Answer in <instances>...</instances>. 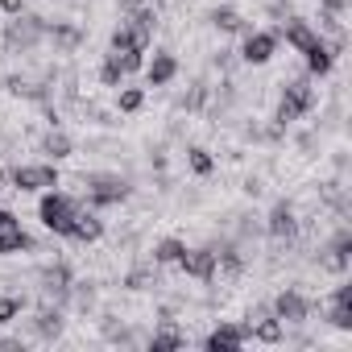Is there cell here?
<instances>
[{
  "label": "cell",
  "mask_w": 352,
  "mask_h": 352,
  "mask_svg": "<svg viewBox=\"0 0 352 352\" xmlns=\"http://www.w3.org/2000/svg\"><path fill=\"white\" fill-rule=\"evenodd\" d=\"M241 344H249V327H245V323H220V327L204 340L208 352H228V348H241Z\"/></svg>",
  "instance_id": "7c38bea8"
},
{
  "label": "cell",
  "mask_w": 352,
  "mask_h": 352,
  "mask_svg": "<svg viewBox=\"0 0 352 352\" xmlns=\"http://www.w3.org/2000/svg\"><path fill=\"white\" fill-rule=\"evenodd\" d=\"M38 290H42V302H54V307H67L71 302V265L67 261H54L38 274Z\"/></svg>",
  "instance_id": "277c9868"
},
{
  "label": "cell",
  "mask_w": 352,
  "mask_h": 352,
  "mask_svg": "<svg viewBox=\"0 0 352 352\" xmlns=\"http://www.w3.org/2000/svg\"><path fill=\"white\" fill-rule=\"evenodd\" d=\"M63 327H67V319H63V307H54V302H46V307L25 323V331H30V336H38V340H46V344H50V340H58V336H63Z\"/></svg>",
  "instance_id": "52a82bcc"
},
{
  "label": "cell",
  "mask_w": 352,
  "mask_h": 352,
  "mask_svg": "<svg viewBox=\"0 0 352 352\" xmlns=\"http://www.w3.org/2000/svg\"><path fill=\"white\" fill-rule=\"evenodd\" d=\"M323 5V13H331V17H344L348 13V0H319Z\"/></svg>",
  "instance_id": "836d02e7"
},
{
  "label": "cell",
  "mask_w": 352,
  "mask_h": 352,
  "mask_svg": "<svg viewBox=\"0 0 352 352\" xmlns=\"http://www.w3.org/2000/svg\"><path fill=\"white\" fill-rule=\"evenodd\" d=\"M265 232H270L274 241H294L298 220H294V208H290L286 199H278V204L270 208V216H265Z\"/></svg>",
  "instance_id": "9c48e42d"
},
{
  "label": "cell",
  "mask_w": 352,
  "mask_h": 352,
  "mask_svg": "<svg viewBox=\"0 0 352 352\" xmlns=\"http://www.w3.org/2000/svg\"><path fill=\"white\" fill-rule=\"evenodd\" d=\"M79 208H83V204H79L75 195L46 191V195H42V204H38V220H42L50 232L67 236V232H71V220H75V212H79Z\"/></svg>",
  "instance_id": "3957f363"
},
{
  "label": "cell",
  "mask_w": 352,
  "mask_h": 352,
  "mask_svg": "<svg viewBox=\"0 0 352 352\" xmlns=\"http://www.w3.org/2000/svg\"><path fill=\"white\" fill-rule=\"evenodd\" d=\"M174 75H179V58H174L170 50H157L153 63H145V79H149V87H166V83H174Z\"/></svg>",
  "instance_id": "9a60e30c"
},
{
  "label": "cell",
  "mask_w": 352,
  "mask_h": 352,
  "mask_svg": "<svg viewBox=\"0 0 352 352\" xmlns=\"http://www.w3.org/2000/svg\"><path fill=\"white\" fill-rule=\"evenodd\" d=\"M46 17H38V13H17L9 25H5V50L9 54H30L42 38H46Z\"/></svg>",
  "instance_id": "7a4b0ae2"
},
{
  "label": "cell",
  "mask_w": 352,
  "mask_h": 352,
  "mask_svg": "<svg viewBox=\"0 0 352 352\" xmlns=\"http://www.w3.org/2000/svg\"><path fill=\"white\" fill-rule=\"evenodd\" d=\"M116 104H120V112H137V108L145 104V91H141V87H124Z\"/></svg>",
  "instance_id": "1f68e13d"
},
{
  "label": "cell",
  "mask_w": 352,
  "mask_h": 352,
  "mask_svg": "<svg viewBox=\"0 0 352 352\" xmlns=\"http://www.w3.org/2000/svg\"><path fill=\"white\" fill-rule=\"evenodd\" d=\"M71 298H75L79 311H91L96 307V286L91 282H71Z\"/></svg>",
  "instance_id": "f1b7e54d"
},
{
  "label": "cell",
  "mask_w": 352,
  "mask_h": 352,
  "mask_svg": "<svg viewBox=\"0 0 352 352\" xmlns=\"http://www.w3.org/2000/svg\"><path fill=\"white\" fill-rule=\"evenodd\" d=\"M249 340L278 344V340H286V323H282V319H274V315H261L257 323H249Z\"/></svg>",
  "instance_id": "ffe728a7"
},
{
  "label": "cell",
  "mask_w": 352,
  "mask_h": 352,
  "mask_svg": "<svg viewBox=\"0 0 352 352\" xmlns=\"http://www.w3.org/2000/svg\"><path fill=\"white\" fill-rule=\"evenodd\" d=\"M274 50H278V34H270V30H249V34H245V46H241V58H245L249 67H261V63L274 58Z\"/></svg>",
  "instance_id": "8992f818"
},
{
  "label": "cell",
  "mask_w": 352,
  "mask_h": 352,
  "mask_svg": "<svg viewBox=\"0 0 352 352\" xmlns=\"http://www.w3.org/2000/svg\"><path fill=\"white\" fill-rule=\"evenodd\" d=\"M83 183V195H87V208H112L120 199H129V179L120 174H108V170H91V174H79Z\"/></svg>",
  "instance_id": "6da1fadb"
},
{
  "label": "cell",
  "mask_w": 352,
  "mask_h": 352,
  "mask_svg": "<svg viewBox=\"0 0 352 352\" xmlns=\"http://www.w3.org/2000/svg\"><path fill=\"white\" fill-rule=\"evenodd\" d=\"M145 50H120L116 58H120V67H124V75H133V71H141L145 67V58H141Z\"/></svg>",
  "instance_id": "d6a6232c"
},
{
  "label": "cell",
  "mask_w": 352,
  "mask_h": 352,
  "mask_svg": "<svg viewBox=\"0 0 352 352\" xmlns=\"http://www.w3.org/2000/svg\"><path fill=\"white\" fill-rule=\"evenodd\" d=\"M183 344H187V336H183V331H174L170 323H166L162 331L149 336V352H170V348H183Z\"/></svg>",
  "instance_id": "d4e9b609"
},
{
  "label": "cell",
  "mask_w": 352,
  "mask_h": 352,
  "mask_svg": "<svg viewBox=\"0 0 352 352\" xmlns=\"http://www.w3.org/2000/svg\"><path fill=\"white\" fill-rule=\"evenodd\" d=\"M331 63H336V54H331V50H327V42L319 38V42L307 50V71L323 79V75H331Z\"/></svg>",
  "instance_id": "44dd1931"
},
{
  "label": "cell",
  "mask_w": 352,
  "mask_h": 352,
  "mask_svg": "<svg viewBox=\"0 0 352 352\" xmlns=\"http://www.w3.org/2000/svg\"><path fill=\"white\" fill-rule=\"evenodd\" d=\"M9 183L17 191H54L58 187V170L54 166H13Z\"/></svg>",
  "instance_id": "5b68a950"
},
{
  "label": "cell",
  "mask_w": 352,
  "mask_h": 352,
  "mask_svg": "<svg viewBox=\"0 0 352 352\" xmlns=\"http://www.w3.org/2000/svg\"><path fill=\"white\" fill-rule=\"evenodd\" d=\"M108 46H112V54H120V50H137V46H133V34H129V25H124V21L112 30V42H108Z\"/></svg>",
  "instance_id": "4dcf8cb0"
},
{
  "label": "cell",
  "mask_w": 352,
  "mask_h": 352,
  "mask_svg": "<svg viewBox=\"0 0 352 352\" xmlns=\"http://www.w3.org/2000/svg\"><path fill=\"white\" fill-rule=\"evenodd\" d=\"M100 83H104V87H120V83H124V67H120L116 54L104 58V67H100Z\"/></svg>",
  "instance_id": "484cf974"
},
{
  "label": "cell",
  "mask_w": 352,
  "mask_h": 352,
  "mask_svg": "<svg viewBox=\"0 0 352 352\" xmlns=\"http://www.w3.org/2000/svg\"><path fill=\"white\" fill-rule=\"evenodd\" d=\"M187 162H191V170L199 174V179H208V174L216 170V162H212V153H208V149H199V145H195V149H187Z\"/></svg>",
  "instance_id": "4316f807"
},
{
  "label": "cell",
  "mask_w": 352,
  "mask_h": 352,
  "mask_svg": "<svg viewBox=\"0 0 352 352\" xmlns=\"http://www.w3.org/2000/svg\"><path fill=\"white\" fill-rule=\"evenodd\" d=\"M21 249H34V241H30L25 228L13 220V212H5V216H0V257L21 253Z\"/></svg>",
  "instance_id": "4fadbf2b"
},
{
  "label": "cell",
  "mask_w": 352,
  "mask_h": 352,
  "mask_svg": "<svg viewBox=\"0 0 352 352\" xmlns=\"http://www.w3.org/2000/svg\"><path fill=\"white\" fill-rule=\"evenodd\" d=\"M212 25H216L220 34H249V30H253L236 9H216V13H212Z\"/></svg>",
  "instance_id": "7402d4cb"
},
{
  "label": "cell",
  "mask_w": 352,
  "mask_h": 352,
  "mask_svg": "<svg viewBox=\"0 0 352 352\" xmlns=\"http://www.w3.org/2000/svg\"><path fill=\"white\" fill-rule=\"evenodd\" d=\"M270 311H274V319H282V323H307L311 302H307L298 290H282V294L270 302Z\"/></svg>",
  "instance_id": "ba28073f"
},
{
  "label": "cell",
  "mask_w": 352,
  "mask_h": 352,
  "mask_svg": "<svg viewBox=\"0 0 352 352\" xmlns=\"http://www.w3.org/2000/svg\"><path fill=\"white\" fill-rule=\"evenodd\" d=\"M278 38H286V46H294L298 54H307V50L319 42V34L311 30V21H302V17H294V13L282 21V34H278Z\"/></svg>",
  "instance_id": "8fae6325"
},
{
  "label": "cell",
  "mask_w": 352,
  "mask_h": 352,
  "mask_svg": "<svg viewBox=\"0 0 352 352\" xmlns=\"http://www.w3.org/2000/svg\"><path fill=\"white\" fill-rule=\"evenodd\" d=\"M0 216H5V208H0Z\"/></svg>",
  "instance_id": "74e56055"
},
{
  "label": "cell",
  "mask_w": 352,
  "mask_h": 352,
  "mask_svg": "<svg viewBox=\"0 0 352 352\" xmlns=\"http://www.w3.org/2000/svg\"><path fill=\"white\" fill-rule=\"evenodd\" d=\"M5 87L21 100H34V104H46L50 100V83H38V79H21V75H9Z\"/></svg>",
  "instance_id": "ac0fdd59"
},
{
  "label": "cell",
  "mask_w": 352,
  "mask_h": 352,
  "mask_svg": "<svg viewBox=\"0 0 352 352\" xmlns=\"http://www.w3.org/2000/svg\"><path fill=\"white\" fill-rule=\"evenodd\" d=\"M21 311H25V298L21 294H5V298H0V323H13Z\"/></svg>",
  "instance_id": "f546056e"
},
{
  "label": "cell",
  "mask_w": 352,
  "mask_h": 352,
  "mask_svg": "<svg viewBox=\"0 0 352 352\" xmlns=\"http://www.w3.org/2000/svg\"><path fill=\"white\" fill-rule=\"evenodd\" d=\"M0 13H9V17L25 13V0H0Z\"/></svg>",
  "instance_id": "e575fe53"
},
{
  "label": "cell",
  "mask_w": 352,
  "mask_h": 352,
  "mask_svg": "<svg viewBox=\"0 0 352 352\" xmlns=\"http://www.w3.org/2000/svg\"><path fill=\"white\" fill-rule=\"evenodd\" d=\"M282 96H286V100H290V104H294V108H298L302 116H307V112L315 108V87H311V79H307V75H298V79H290Z\"/></svg>",
  "instance_id": "d6986e66"
},
{
  "label": "cell",
  "mask_w": 352,
  "mask_h": 352,
  "mask_svg": "<svg viewBox=\"0 0 352 352\" xmlns=\"http://www.w3.org/2000/svg\"><path fill=\"white\" fill-rule=\"evenodd\" d=\"M67 236H71V241H87V245L100 241V236H104V220L96 216V208H79L75 220H71V232H67Z\"/></svg>",
  "instance_id": "5bb4252c"
},
{
  "label": "cell",
  "mask_w": 352,
  "mask_h": 352,
  "mask_svg": "<svg viewBox=\"0 0 352 352\" xmlns=\"http://www.w3.org/2000/svg\"><path fill=\"white\" fill-rule=\"evenodd\" d=\"M183 241L179 236H166V241H157L153 245V265H179V257H183Z\"/></svg>",
  "instance_id": "603a6c76"
},
{
  "label": "cell",
  "mask_w": 352,
  "mask_h": 352,
  "mask_svg": "<svg viewBox=\"0 0 352 352\" xmlns=\"http://www.w3.org/2000/svg\"><path fill=\"white\" fill-rule=\"evenodd\" d=\"M71 149H75V145H71V137H67L63 129H50V133L42 137V153H50L54 162H58V157H71Z\"/></svg>",
  "instance_id": "cb8c5ba5"
},
{
  "label": "cell",
  "mask_w": 352,
  "mask_h": 352,
  "mask_svg": "<svg viewBox=\"0 0 352 352\" xmlns=\"http://www.w3.org/2000/svg\"><path fill=\"white\" fill-rule=\"evenodd\" d=\"M327 323L340 327V331L352 327V286H348V282L336 286V294H331V311H327Z\"/></svg>",
  "instance_id": "2e32d148"
},
{
  "label": "cell",
  "mask_w": 352,
  "mask_h": 352,
  "mask_svg": "<svg viewBox=\"0 0 352 352\" xmlns=\"http://www.w3.org/2000/svg\"><path fill=\"white\" fill-rule=\"evenodd\" d=\"M179 270H183L187 278L212 282V278H216V253H212V249H183V257H179Z\"/></svg>",
  "instance_id": "30bf717a"
},
{
  "label": "cell",
  "mask_w": 352,
  "mask_h": 352,
  "mask_svg": "<svg viewBox=\"0 0 352 352\" xmlns=\"http://www.w3.org/2000/svg\"><path fill=\"white\" fill-rule=\"evenodd\" d=\"M0 352H21V340H0Z\"/></svg>",
  "instance_id": "8d00e7d4"
},
{
  "label": "cell",
  "mask_w": 352,
  "mask_h": 352,
  "mask_svg": "<svg viewBox=\"0 0 352 352\" xmlns=\"http://www.w3.org/2000/svg\"><path fill=\"white\" fill-rule=\"evenodd\" d=\"M270 17L286 21V17H290V5H286V0H274V5H270Z\"/></svg>",
  "instance_id": "d590c367"
},
{
  "label": "cell",
  "mask_w": 352,
  "mask_h": 352,
  "mask_svg": "<svg viewBox=\"0 0 352 352\" xmlns=\"http://www.w3.org/2000/svg\"><path fill=\"white\" fill-rule=\"evenodd\" d=\"M124 286H129V290H145V286H157V270H149V265H137V270L124 278Z\"/></svg>",
  "instance_id": "83f0119b"
},
{
  "label": "cell",
  "mask_w": 352,
  "mask_h": 352,
  "mask_svg": "<svg viewBox=\"0 0 352 352\" xmlns=\"http://www.w3.org/2000/svg\"><path fill=\"white\" fill-rule=\"evenodd\" d=\"M46 38L54 42L58 54H71V50L83 42V30H75V25H67V21H50V25H46Z\"/></svg>",
  "instance_id": "e0dca14e"
}]
</instances>
